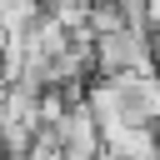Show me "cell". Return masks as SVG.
I'll list each match as a JSON object with an SVG mask.
<instances>
[{"label":"cell","instance_id":"1","mask_svg":"<svg viewBox=\"0 0 160 160\" xmlns=\"http://www.w3.org/2000/svg\"><path fill=\"white\" fill-rule=\"evenodd\" d=\"M50 130H55L65 160H100V150H105V140H100V120L90 115V105H70Z\"/></svg>","mask_w":160,"mask_h":160},{"label":"cell","instance_id":"2","mask_svg":"<svg viewBox=\"0 0 160 160\" xmlns=\"http://www.w3.org/2000/svg\"><path fill=\"white\" fill-rule=\"evenodd\" d=\"M100 140L120 160H160V125L120 120V125H100Z\"/></svg>","mask_w":160,"mask_h":160},{"label":"cell","instance_id":"3","mask_svg":"<svg viewBox=\"0 0 160 160\" xmlns=\"http://www.w3.org/2000/svg\"><path fill=\"white\" fill-rule=\"evenodd\" d=\"M85 25H90L95 35H115V30H125V25H130V10H125V0H90Z\"/></svg>","mask_w":160,"mask_h":160},{"label":"cell","instance_id":"4","mask_svg":"<svg viewBox=\"0 0 160 160\" xmlns=\"http://www.w3.org/2000/svg\"><path fill=\"white\" fill-rule=\"evenodd\" d=\"M40 15H45L40 0H5V5H0V30H5V35H25Z\"/></svg>","mask_w":160,"mask_h":160},{"label":"cell","instance_id":"5","mask_svg":"<svg viewBox=\"0 0 160 160\" xmlns=\"http://www.w3.org/2000/svg\"><path fill=\"white\" fill-rule=\"evenodd\" d=\"M140 20L145 30H160V0H140Z\"/></svg>","mask_w":160,"mask_h":160},{"label":"cell","instance_id":"6","mask_svg":"<svg viewBox=\"0 0 160 160\" xmlns=\"http://www.w3.org/2000/svg\"><path fill=\"white\" fill-rule=\"evenodd\" d=\"M100 160H120V155H110V150H100Z\"/></svg>","mask_w":160,"mask_h":160}]
</instances>
